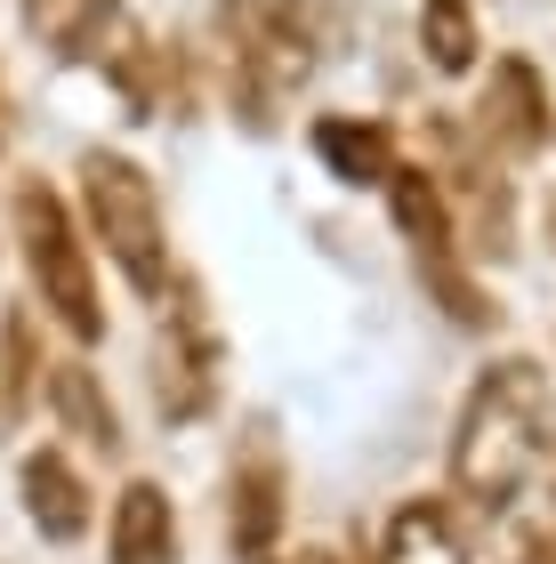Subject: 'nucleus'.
I'll use <instances>...</instances> for the list:
<instances>
[{
    "instance_id": "obj_8",
    "label": "nucleus",
    "mask_w": 556,
    "mask_h": 564,
    "mask_svg": "<svg viewBox=\"0 0 556 564\" xmlns=\"http://www.w3.org/2000/svg\"><path fill=\"white\" fill-rule=\"evenodd\" d=\"M41 403H48V420H57L65 444H81V452H97V459H121V452H130V435H121V403L106 395V371H97L81 347L48 364Z\"/></svg>"
},
{
    "instance_id": "obj_14",
    "label": "nucleus",
    "mask_w": 556,
    "mask_h": 564,
    "mask_svg": "<svg viewBox=\"0 0 556 564\" xmlns=\"http://www.w3.org/2000/svg\"><path fill=\"white\" fill-rule=\"evenodd\" d=\"M419 57L444 73V82H468L476 57H484V33H476L468 0H419Z\"/></svg>"
},
{
    "instance_id": "obj_7",
    "label": "nucleus",
    "mask_w": 556,
    "mask_h": 564,
    "mask_svg": "<svg viewBox=\"0 0 556 564\" xmlns=\"http://www.w3.org/2000/svg\"><path fill=\"white\" fill-rule=\"evenodd\" d=\"M17 500H24V524H33L48 549H73V541L97 532V484L81 476V459L65 444H33L17 459Z\"/></svg>"
},
{
    "instance_id": "obj_6",
    "label": "nucleus",
    "mask_w": 556,
    "mask_h": 564,
    "mask_svg": "<svg viewBox=\"0 0 556 564\" xmlns=\"http://www.w3.org/2000/svg\"><path fill=\"white\" fill-rule=\"evenodd\" d=\"M476 138L509 162H533V153L556 145V106L533 57H492L484 89H476Z\"/></svg>"
},
{
    "instance_id": "obj_17",
    "label": "nucleus",
    "mask_w": 556,
    "mask_h": 564,
    "mask_svg": "<svg viewBox=\"0 0 556 564\" xmlns=\"http://www.w3.org/2000/svg\"><path fill=\"white\" fill-rule=\"evenodd\" d=\"M0 138H9V97H0Z\"/></svg>"
},
{
    "instance_id": "obj_1",
    "label": "nucleus",
    "mask_w": 556,
    "mask_h": 564,
    "mask_svg": "<svg viewBox=\"0 0 556 564\" xmlns=\"http://www.w3.org/2000/svg\"><path fill=\"white\" fill-rule=\"evenodd\" d=\"M556 444V379L533 355H492L468 379L460 412H451V444H444V492L451 508L500 517L524 500V484H541Z\"/></svg>"
},
{
    "instance_id": "obj_11",
    "label": "nucleus",
    "mask_w": 556,
    "mask_h": 564,
    "mask_svg": "<svg viewBox=\"0 0 556 564\" xmlns=\"http://www.w3.org/2000/svg\"><path fill=\"white\" fill-rule=\"evenodd\" d=\"M307 145H315V162L331 170L339 186H388V170L403 162L388 121H371V113H315Z\"/></svg>"
},
{
    "instance_id": "obj_12",
    "label": "nucleus",
    "mask_w": 556,
    "mask_h": 564,
    "mask_svg": "<svg viewBox=\"0 0 556 564\" xmlns=\"http://www.w3.org/2000/svg\"><path fill=\"white\" fill-rule=\"evenodd\" d=\"M113 24H121V0H24V33L48 57H106Z\"/></svg>"
},
{
    "instance_id": "obj_13",
    "label": "nucleus",
    "mask_w": 556,
    "mask_h": 564,
    "mask_svg": "<svg viewBox=\"0 0 556 564\" xmlns=\"http://www.w3.org/2000/svg\"><path fill=\"white\" fill-rule=\"evenodd\" d=\"M41 379H48V355H41L33 306H9L0 315V427H17L41 403Z\"/></svg>"
},
{
    "instance_id": "obj_2",
    "label": "nucleus",
    "mask_w": 556,
    "mask_h": 564,
    "mask_svg": "<svg viewBox=\"0 0 556 564\" xmlns=\"http://www.w3.org/2000/svg\"><path fill=\"white\" fill-rule=\"evenodd\" d=\"M73 218H81L89 250H106V267L130 282L145 306L170 299L178 250H170V210H162V186H154L145 162H130L121 145H89L81 162H73Z\"/></svg>"
},
{
    "instance_id": "obj_15",
    "label": "nucleus",
    "mask_w": 556,
    "mask_h": 564,
    "mask_svg": "<svg viewBox=\"0 0 556 564\" xmlns=\"http://www.w3.org/2000/svg\"><path fill=\"white\" fill-rule=\"evenodd\" d=\"M516 564H556V524H533L516 541Z\"/></svg>"
},
{
    "instance_id": "obj_3",
    "label": "nucleus",
    "mask_w": 556,
    "mask_h": 564,
    "mask_svg": "<svg viewBox=\"0 0 556 564\" xmlns=\"http://www.w3.org/2000/svg\"><path fill=\"white\" fill-rule=\"evenodd\" d=\"M9 235H17V259H24V282H33L41 315L89 355L106 339V291H97V250L81 235V218H73V202L48 177H17L9 186Z\"/></svg>"
},
{
    "instance_id": "obj_10",
    "label": "nucleus",
    "mask_w": 556,
    "mask_h": 564,
    "mask_svg": "<svg viewBox=\"0 0 556 564\" xmlns=\"http://www.w3.org/2000/svg\"><path fill=\"white\" fill-rule=\"evenodd\" d=\"M106 564H178V500L154 476H130L106 508Z\"/></svg>"
},
{
    "instance_id": "obj_9",
    "label": "nucleus",
    "mask_w": 556,
    "mask_h": 564,
    "mask_svg": "<svg viewBox=\"0 0 556 564\" xmlns=\"http://www.w3.org/2000/svg\"><path fill=\"white\" fill-rule=\"evenodd\" d=\"M371 564H476L451 492H403L371 541Z\"/></svg>"
},
{
    "instance_id": "obj_16",
    "label": "nucleus",
    "mask_w": 556,
    "mask_h": 564,
    "mask_svg": "<svg viewBox=\"0 0 556 564\" xmlns=\"http://www.w3.org/2000/svg\"><path fill=\"white\" fill-rule=\"evenodd\" d=\"M541 484H548V500H556V444H548V468H541Z\"/></svg>"
},
{
    "instance_id": "obj_5",
    "label": "nucleus",
    "mask_w": 556,
    "mask_h": 564,
    "mask_svg": "<svg viewBox=\"0 0 556 564\" xmlns=\"http://www.w3.org/2000/svg\"><path fill=\"white\" fill-rule=\"evenodd\" d=\"M218 524H226V556L235 564H283V532H291V468L283 444L266 427H250L235 459L218 476Z\"/></svg>"
},
{
    "instance_id": "obj_4",
    "label": "nucleus",
    "mask_w": 556,
    "mask_h": 564,
    "mask_svg": "<svg viewBox=\"0 0 556 564\" xmlns=\"http://www.w3.org/2000/svg\"><path fill=\"white\" fill-rule=\"evenodd\" d=\"M145 388H154V412H162L170 427L210 420L218 395H226V347H218V323H210V306H201V291H194L186 274L170 282V299H162Z\"/></svg>"
},
{
    "instance_id": "obj_18",
    "label": "nucleus",
    "mask_w": 556,
    "mask_h": 564,
    "mask_svg": "<svg viewBox=\"0 0 556 564\" xmlns=\"http://www.w3.org/2000/svg\"><path fill=\"white\" fill-rule=\"evenodd\" d=\"M548 242H556V202H548Z\"/></svg>"
}]
</instances>
